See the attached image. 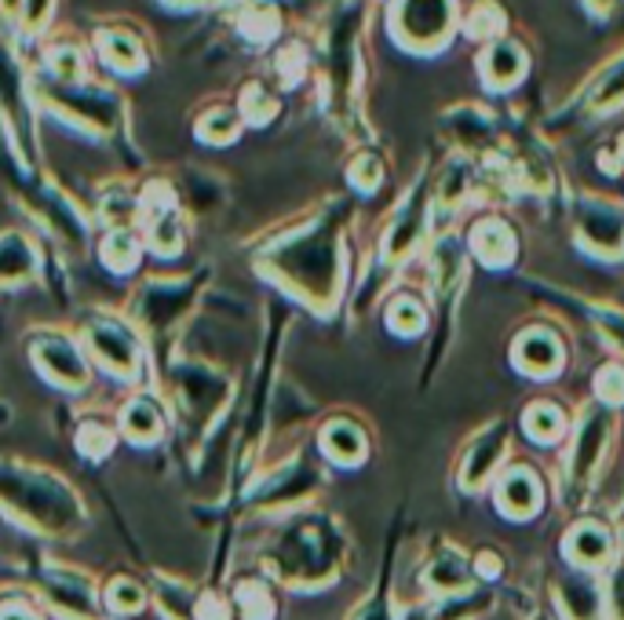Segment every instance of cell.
Here are the masks:
<instances>
[{
    "label": "cell",
    "instance_id": "obj_1",
    "mask_svg": "<svg viewBox=\"0 0 624 620\" xmlns=\"http://www.w3.org/2000/svg\"><path fill=\"white\" fill-rule=\"evenodd\" d=\"M0 504H8L26 526L66 537L80 526V504L59 478L29 467L0 464Z\"/></svg>",
    "mask_w": 624,
    "mask_h": 620
},
{
    "label": "cell",
    "instance_id": "obj_2",
    "mask_svg": "<svg viewBox=\"0 0 624 620\" xmlns=\"http://www.w3.org/2000/svg\"><path fill=\"white\" fill-rule=\"evenodd\" d=\"M85 339L92 347V354L99 358V365L110 369L117 376H136L143 351H139V339L128 325H120L117 318L92 314L85 322Z\"/></svg>",
    "mask_w": 624,
    "mask_h": 620
},
{
    "label": "cell",
    "instance_id": "obj_3",
    "mask_svg": "<svg viewBox=\"0 0 624 620\" xmlns=\"http://www.w3.org/2000/svg\"><path fill=\"white\" fill-rule=\"evenodd\" d=\"M29 354H34L37 369L52 379L55 387L63 391H80L88 384V369H85V358L66 336L59 333H40L34 344H29Z\"/></svg>",
    "mask_w": 624,
    "mask_h": 620
},
{
    "label": "cell",
    "instance_id": "obj_4",
    "mask_svg": "<svg viewBox=\"0 0 624 620\" xmlns=\"http://www.w3.org/2000/svg\"><path fill=\"white\" fill-rule=\"evenodd\" d=\"M577 230L588 253L596 256H621L624 248V212L610 202H581L577 208Z\"/></svg>",
    "mask_w": 624,
    "mask_h": 620
},
{
    "label": "cell",
    "instance_id": "obj_5",
    "mask_svg": "<svg viewBox=\"0 0 624 620\" xmlns=\"http://www.w3.org/2000/svg\"><path fill=\"white\" fill-rule=\"evenodd\" d=\"M449 23H453L449 4H406L391 18L395 37L409 48H431L435 41H442V34H449Z\"/></svg>",
    "mask_w": 624,
    "mask_h": 620
},
{
    "label": "cell",
    "instance_id": "obj_6",
    "mask_svg": "<svg viewBox=\"0 0 624 620\" xmlns=\"http://www.w3.org/2000/svg\"><path fill=\"white\" fill-rule=\"evenodd\" d=\"M52 103L63 106L74 121H80L85 128H99V132H106V128L117 125V95L110 92H99V88H63L55 85L52 88Z\"/></svg>",
    "mask_w": 624,
    "mask_h": 620
},
{
    "label": "cell",
    "instance_id": "obj_7",
    "mask_svg": "<svg viewBox=\"0 0 624 620\" xmlns=\"http://www.w3.org/2000/svg\"><path fill=\"white\" fill-rule=\"evenodd\" d=\"M190 293H194V282H150L139 296L136 314L143 318L150 328H165L173 325L183 307L190 303Z\"/></svg>",
    "mask_w": 624,
    "mask_h": 620
},
{
    "label": "cell",
    "instance_id": "obj_8",
    "mask_svg": "<svg viewBox=\"0 0 624 620\" xmlns=\"http://www.w3.org/2000/svg\"><path fill=\"white\" fill-rule=\"evenodd\" d=\"M176 379H179V402H183L190 416H208L227 395V379L213 373V369L183 365L176 373Z\"/></svg>",
    "mask_w": 624,
    "mask_h": 620
},
{
    "label": "cell",
    "instance_id": "obj_9",
    "mask_svg": "<svg viewBox=\"0 0 624 620\" xmlns=\"http://www.w3.org/2000/svg\"><path fill=\"white\" fill-rule=\"evenodd\" d=\"M610 438V416L602 409H588L585 424H581L577 445H573V460H570V482L573 486H585L591 478V467L599 464L602 445Z\"/></svg>",
    "mask_w": 624,
    "mask_h": 620
},
{
    "label": "cell",
    "instance_id": "obj_10",
    "mask_svg": "<svg viewBox=\"0 0 624 620\" xmlns=\"http://www.w3.org/2000/svg\"><path fill=\"white\" fill-rule=\"evenodd\" d=\"M48 595H52V603L59 609H66L69 617L92 620L95 613V598L88 580L77 573H66V569H48Z\"/></svg>",
    "mask_w": 624,
    "mask_h": 620
},
{
    "label": "cell",
    "instance_id": "obj_11",
    "mask_svg": "<svg viewBox=\"0 0 624 620\" xmlns=\"http://www.w3.org/2000/svg\"><path fill=\"white\" fill-rule=\"evenodd\" d=\"M515 358L526 373H537V376H548L559 369V358H562V347L559 339L545 333V328H533V333H522L519 347H515Z\"/></svg>",
    "mask_w": 624,
    "mask_h": 620
},
{
    "label": "cell",
    "instance_id": "obj_12",
    "mask_svg": "<svg viewBox=\"0 0 624 620\" xmlns=\"http://www.w3.org/2000/svg\"><path fill=\"white\" fill-rule=\"evenodd\" d=\"M526 69V52L515 44V41H497L489 44V52L482 55V74L493 88H508L515 85Z\"/></svg>",
    "mask_w": 624,
    "mask_h": 620
},
{
    "label": "cell",
    "instance_id": "obj_13",
    "mask_svg": "<svg viewBox=\"0 0 624 620\" xmlns=\"http://www.w3.org/2000/svg\"><path fill=\"white\" fill-rule=\"evenodd\" d=\"M566 555L577 563L581 569H596L610 558V533L599 522H585L570 533Z\"/></svg>",
    "mask_w": 624,
    "mask_h": 620
},
{
    "label": "cell",
    "instance_id": "obj_14",
    "mask_svg": "<svg viewBox=\"0 0 624 620\" xmlns=\"http://www.w3.org/2000/svg\"><path fill=\"white\" fill-rule=\"evenodd\" d=\"M37 270V253L23 234H0V282H29Z\"/></svg>",
    "mask_w": 624,
    "mask_h": 620
},
{
    "label": "cell",
    "instance_id": "obj_15",
    "mask_svg": "<svg viewBox=\"0 0 624 620\" xmlns=\"http://www.w3.org/2000/svg\"><path fill=\"white\" fill-rule=\"evenodd\" d=\"M471 245H475L482 263H489V267H505V263H511V256H515V237H511V230L500 223V219L479 223L475 234H471Z\"/></svg>",
    "mask_w": 624,
    "mask_h": 620
},
{
    "label": "cell",
    "instance_id": "obj_16",
    "mask_svg": "<svg viewBox=\"0 0 624 620\" xmlns=\"http://www.w3.org/2000/svg\"><path fill=\"white\" fill-rule=\"evenodd\" d=\"M99 52H103V63L110 69H117V74L143 69V44H139L128 29H106V34H99Z\"/></svg>",
    "mask_w": 624,
    "mask_h": 620
},
{
    "label": "cell",
    "instance_id": "obj_17",
    "mask_svg": "<svg viewBox=\"0 0 624 620\" xmlns=\"http://www.w3.org/2000/svg\"><path fill=\"white\" fill-rule=\"evenodd\" d=\"M505 445H508V431L505 427H493L489 435H482L475 449H471L468 456V467H464V486H482L489 478L493 467L500 464V456H505Z\"/></svg>",
    "mask_w": 624,
    "mask_h": 620
},
{
    "label": "cell",
    "instance_id": "obj_18",
    "mask_svg": "<svg viewBox=\"0 0 624 620\" xmlns=\"http://www.w3.org/2000/svg\"><path fill=\"white\" fill-rule=\"evenodd\" d=\"M537 478L530 472H511L508 478H500V507L515 518H526L537 512Z\"/></svg>",
    "mask_w": 624,
    "mask_h": 620
},
{
    "label": "cell",
    "instance_id": "obj_19",
    "mask_svg": "<svg viewBox=\"0 0 624 620\" xmlns=\"http://www.w3.org/2000/svg\"><path fill=\"white\" fill-rule=\"evenodd\" d=\"M120 424H125L128 438H136V442H154V438L161 435L165 416H161L154 398H132L125 409V416H120Z\"/></svg>",
    "mask_w": 624,
    "mask_h": 620
},
{
    "label": "cell",
    "instance_id": "obj_20",
    "mask_svg": "<svg viewBox=\"0 0 624 620\" xmlns=\"http://www.w3.org/2000/svg\"><path fill=\"white\" fill-rule=\"evenodd\" d=\"M562 595V609H566L570 620H596L599 613V595H596V584L588 577H566L559 587Z\"/></svg>",
    "mask_w": 624,
    "mask_h": 620
},
{
    "label": "cell",
    "instance_id": "obj_21",
    "mask_svg": "<svg viewBox=\"0 0 624 620\" xmlns=\"http://www.w3.org/2000/svg\"><path fill=\"white\" fill-rule=\"evenodd\" d=\"M428 584L435 587V592H446V595L464 592V587L471 584V569H468V563L457 552H446V555H438L435 563H431Z\"/></svg>",
    "mask_w": 624,
    "mask_h": 620
},
{
    "label": "cell",
    "instance_id": "obj_22",
    "mask_svg": "<svg viewBox=\"0 0 624 620\" xmlns=\"http://www.w3.org/2000/svg\"><path fill=\"white\" fill-rule=\"evenodd\" d=\"M321 442H326L329 456H336L340 464H358L361 449H366V442H361V431L355 424H329L326 435H321Z\"/></svg>",
    "mask_w": 624,
    "mask_h": 620
},
{
    "label": "cell",
    "instance_id": "obj_23",
    "mask_svg": "<svg viewBox=\"0 0 624 620\" xmlns=\"http://www.w3.org/2000/svg\"><path fill=\"white\" fill-rule=\"evenodd\" d=\"M103 263L117 274H128L139 263V245L128 230H114V234L103 242Z\"/></svg>",
    "mask_w": 624,
    "mask_h": 620
},
{
    "label": "cell",
    "instance_id": "obj_24",
    "mask_svg": "<svg viewBox=\"0 0 624 620\" xmlns=\"http://www.w3.org/2000/svg\"><path fill=\"white\" fill-rule=\"evenodd\" d=\"M526 431L533 438H540V442H551V438H559L566 431V416H562V409H556V405L537 402L526 409Z\"/></svg>",
    "mask_w": 624,
    "mask_h": 620
},
{
    "label": "cell",
    "instance_id": "obj_25",
    "mask_svg": "<svg viewBox=\"0 0 624 620\" xmlns=\"http://www.w3.org/2000/svg\"><path fill=\"white\" fill-rule=\"evenodd\" d=\"M106 603L114 613H139L143 609V587L132 584V580H114L106 592Z\"/></svg>",
    "mask_w": 624,
    "mask_h": 620
},
{
    "label": "cell",
    "instance_id": "obj_26",
    "mask_svg": "<svg viewBox=\"0 0 624 620\" xmlns=\"http://www.w3.org/2000/svg\"><path fill=\"white\" fill-rule=\"evenodd\" d=\"M48 66H52V74L59 81H77L80 69H85V59H80L74 44H59V48H52V55H48Z\"/></svg>",
    "mask_w": 624,
    "mask_h": 620
},
{
    "label": "cell",
    "instance_id": "obj_27",
    "mask_svg": "<svg viewBox=\"0 0 624 620\" xmlns=\"http://www.w3.org/2000/svg\"><path fill=\"white\" fill-rule=\"evenodd\" d=\"M238 132V117L230 114V109H213V114L201 121V135L208 139V143H230Z\"/></svg>",
    "mask_w": 624,
    "mask_h": 620
},
{
    "label": "cell",
    "instance_id": "obj_28",
    "mask_svg": "<svg viewBox=\"0 0 624 620\" xmlns=\"http://www.w3.org/2000/svg\"><path fill=\"white\" fill-rule=\"evenodd\" d=\"M387 325L395 328L398 336H412V333H420V325H424V314H420L417 303L398 299V303L391 307V314H387Z\"/></svg>",
    "mask_w": 624,
    "mask_h": 620
},
{
    "label": "cell",
    "instance_id": "obj_29",
    "mask_svg": "<svg viewBox=\"0 0 624 620\" xmlns=\"http://www.w3.org/2000/svg\"><path fill=\"white\" fill-rule=\"evenodd\" d=\"M238 603H241V609H245L249 620H267V617H270V595H267V587H259V584H241V587H238Z\"/></svg>",
    "mask_w": 624,
    "mask_h": 620
},
{
    "label": "cell",
    "instance_id": "obj_30",
    "mask_svg": "<svg viewBox=\"0 0 624 620\" xmlns=\"http://www.w3.org/2000/svg\"><path fill=\"white\" fill-rule=\"evenodd\" d=\"M77 445H80V453H88V456H106L110 445H114V435L99 424H85L77 435Z\"/></svg>",
    "mask_w": 624,
    "mask_h": 620
},
{
    "label": "cell",
    "instance_id": "obj_31",
    "mask_svg": "<svg viewBox=\"0 0 624 620\" xmlns=\"http://www.w3.org/2000/svg\"><path fill=\"white\" fill-rule=\"evenodd\" d=\"M596 391L607 398V402H624V365H607L596 376Z\"/></svg>",
    "mask_w": 624,
    "mask_h": 620
},
{
    "label": "cell",
    "instance_id": "obj_32",
    "mask_svg": "<svg viewBox=\"0 0 624 620\" xmlns=\"http://www.w3.org/2000/svg\"><path fill=\"white\" fill-rule=\"evenodd\" d=\"M245 114H249V121H256V125H264L270 114H275V99H270L264 88L253 85V88H245Z\"/></svg>",
    "mask_w": 624,
    "mask_h": 620
},
{
    "label": "cell",
    "instance_id": "obj_33",
    "mask_svg": "<svg viewBox=\"0 0 624 620\" xmlns=\"http://www.w3.org/2000/svg\"><path fill=\"white\" fill-rule=\"evenodd\" d=\"M617 99H624V66H617V69H613V74L607 77V81L599 85L596 106H613Z\"/></svg>",
    "mask_w": 624,
    "mask_h": 620
},
{
    "label": "cell",
    "instance_id": "obj_34",
    "mask_svg": "<svg viewBox=\"0 0 624 620\" xmlns=\"http://www.w3.org/2000/svg\"><path fill=\"white\" fill-rule=\"evenodd\" d=\"M610 617L613 620H624V558L617 563L610 577Z\"/></svg>",
    "mask_w": 624,
    "mask_h": 620
},
{
    "label": "cell",
    "instance_id": "obj_35",
    "mask_svg": "<svg viewBox=\"0 0 624 620\" xmlns=\"http://www.w3.org/2000/svg\"><path fill=\"white\" fill-rule=\"evenodd\" d=\"M380 172H384V168H380V162L377 157H361V162L355 165V183L361 186V190H377V183H380Z\"/></svg>",
    "mask_w": 624,
    "mask_h": 620
},
{
    "label": "cell",
    "instance_id": "obj_36",
    "mask_svg": "<svg viewBox=\"0 0 624 620\" xmlns=\"http://www.w3.org/2000/svg\"><path fill=\"white\" fill-rule=\"evenodd\" d=\"M0 620H37V613L23 603H4L0 606Z\"/></svg>",
    "mask_w": 624,
    "mask_h": 620
}]
</instances>
